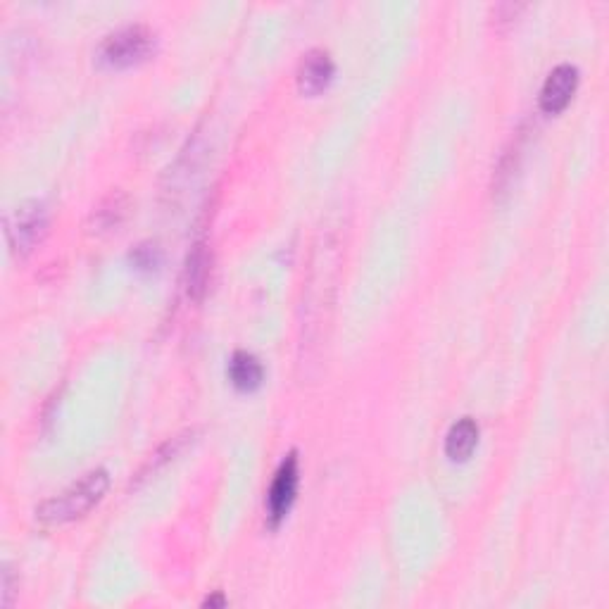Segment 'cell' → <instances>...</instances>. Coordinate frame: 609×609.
<instances>
[{"label": "cell", "instance_id": "obj_1", "mask_svg": "<svg viewBox=\"0 0 609 609\" xmlns=\"http://www.w3.org/2000/svg\"><path fill=\"white\" fill-rule=\"evenodd\" d=\"M110 486V474L105 469H91L77 483L65 488V491L53 495L46 502L36 507V519L46 526H60L67 521H74L91 512L93 507L103 500L105 491Z\"/></svg>", "mask_w": 609, "mask_h": 609}, {"label": "cell", "instance_id": "obj_2", "mask_svg": "<svg viewBox=\"0 0 609 609\" xmlns=\"http://www.w3.org/2000/svg\"><path fill=\"white\" fill-rule=\"evenodd\" d=\"M153 43L155 36L146 24H129V27H122L105 39L100 55H103V60L108 65L129 67L146 58L150 50H153Z\"/></svg>", "mask_w": 609, "mask_h": 609}, {"label": "cell", "instance_id": "obj_3", "mask_svg": "<svg viewBox=\"0 0 609 609\" xmlns=\"http://www.w3.org/2000/svg\"><path fill=\"white\" fill-rule=\"evenodd\" d=\"M48 229V210L39 200H29L17 207L8 219V241L15 253L27 255L36 248Z\"/></svg>", "mask_w": 609, "mask_h": 609}, {"label": "cell", "instance_id": "obj_4", "mask_svg": "<svg viewBox=\"0 0 609 609\" xmlns=\"http://www.w3.org/2000/svg\"><path fill=\"white\" fill-rule=\"evenodd\" d=\"M295 493H298V457L295 452L286 455V460L279 464L276 469L272 486H269L267 495V507H269V519L272 524H279L286 517V512L291 510Z\"/></svg>", "mask_w": 609, "mask_h": 609}, {"label": "cell", "instance_id": "obj_5", "mask_svg": "<svg viewBox=\"0 0 609 609\" xmlns=\"http://www.w3.org/2000/svg\"><path fill=\"white\" fill-rule=\"evenodd\" d=\"M576 89H579V69L571 62H562L545 79L541 89V110L548 112V115H557V112L567 108Z\"/></svg>", "mask_w": 609, "mask_h": 609}, {"label": "cell", "instance_id": "obj_6", "mask_svg": "<svg viewBox=\"0 0 609 609\" xmlns=\"http://www.w3.org/2000/svg\"><path fill=\"white\" fill-rule=\"evenodd\" d=\"M336 67L331 55L324 48L307 50L298 65V86L305 93H319L329 86L331 77H334Z\"/></svg>", "mask_w": 609, "mask_h": 609}, {"label": "cell", "instance_id": "obj_7", "mask_svg": "<svg viewBox=\"0 0 609 609\" xmlns=\"http://www.w3.org/2000/svg\"><path fill=\"white\" fill-rule=\"evenodd\" d=\"M210 272H212L210 250H207L205 243H196L186 257V269H184V284L188 298L193 300L203 298L207 281H210Z\"/></svg>", "mask_w": 609, "mask_h": 609}, {"label": "cell", "instance_id": "obj_8", "mask_svg": "<svg viewBox=\"0 0 609 609\" xmlns=\"http://www.w3.org/2000/svg\"><path fill=\"white\" fill-rule=\"evenodd\" d=\"M476 443H479V424L472 417H462L460 422L450 426L448 436H445V455L450 460L462 462L472 455Z\"/></svg>", "mask_w": 609, "mask_h": 609}, {"label": "cell", "instance_id": "obj_9", "mask_svg": "<svg viewBox=\"0 0 609 609\" xmlns=\"http://www.w3.org/2000/svg\"><path fill=\"white\" fill-rule=\"evenodd\" d=\"M229 376L231 384H234L238 391H255V388L262 384V379H265V369H262V364L255 355L238 350V353L231 357Z\"/></svg>", "mask_w": 609, "mask_h": 609}, {"label": "cell", "instance_id": "obj_10", "mask_svg": "<svg viewBox=\"0 0 609 609\" xmlns=\"http://www.w3.org/2000/svg\"><path fill=\"white\" fill-rule=\"evenodd\" d=\"M124 217H127V198H124L122 193H110V196L100 200V205L93 210V231L103 234V231L117 229V226L124 222Z\"/></svg>", "mask_w": 609, "mask_h": 609}, {"label": "cell", "instance_id": "obj_11", "mask_svg": "<svg viewBox=\"0 0 609 609\" xmlns=\"http://www.w3.org/2000/svg\"><path fill=\"white\" fill-rule=\"evenodd\" d=\"M131 262H134L136 269H143V272H150V269H155L160 265L162 255L160 248L155 246V243H141V246H136L131 250Z\"/></svg>", "mask_w": 609, "mask_h": 609}, {"label": "cell", "instance_id": "obj_12", "mask_svg": "<svg viewBox=\"0 0 609 609\" xmlns=\"http://www.w3.org/2000/svg\"><path fill=\"white\" fill-rule=\"evenodd\" d=\"M226 605V598L222 593H215L212 595V598H207L205 602H203V607H224Z\"/></svg>", "mask_w": 609, "mask_h": 609}]
</instances>
